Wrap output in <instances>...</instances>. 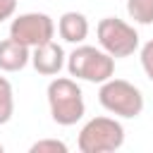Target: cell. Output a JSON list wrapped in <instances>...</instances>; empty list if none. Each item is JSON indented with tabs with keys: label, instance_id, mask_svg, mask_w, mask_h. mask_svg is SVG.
Instances as JSON below:
<instances>
[{
	"label": "cell",
	"instance_id": "obj_1",
	"mask_svg": "<svg viewBox=\"0 0 153 153\" xmlns=\"http://www.w3.org/2000/svg\"><path fill=\"white\" fill-rule=\"evenodd\" d=\"M48 108L53 115V122H57L60 127H72L76 124L84 112H86V103H84V91L81 86L69 79V76H57L48 84Z\"/></svg>",
	"mask_w": 153,
	"mask_h": 153
},
{
	"label": "cell",
	"instance_id": "obj_2",
	"mask_svg": "<svg viewBox=\"0 0 153 153\" xmlns=\"http://www.w3.org/2000/svg\"><path fill=\"white\" fill-rule=\"evenodd\" d=\"M67 72L74 79L103 84L115 74V57H110L103 48L76 45L67 57Z\"/></svg>",
	"mask_w": 153,
	"mask_h": 153
},
{
	"label": "cell",
	"instance_id": "obj_3",
	"mask_svg": "<svg viewBox=\"0 0 153 153\" xmlns=\"http://www.w3.org/2000/svg\"><path fill=\"white\" fill-rule=\"evenodd\" d=\"M124 143V127L115 117H93L88 120L76 139L81 153H112Z\"/></svg>",
	"mask_w": 153,
	"mask_h": 153
},
{
	"label": "cell",
	"instance_id": "obj_4",
	"mask_svg": "<svg viewBox=\"0 0 153 153\" xmlns=\"http://www.w3.org/2000/svg\"><path fill=\"white\" fill-rule=\"evenodd\" d=\"M98 103L108 112H112L117 117H127V120H134L143 112V93L134 84H129L124 79H115V76H110L108 81L100 84Z\"/></svg>",
	"mask_w": 153,
	"mask_h": 153
},
{
	"label": "cell",
	"instance_id": "obj_5",
	"mask_svg": "<svg viewBox=\"0 0 153 153\" xmlns=\"http://www.w3.org/2000/svg\"><path fill=\"white\" fill-rule=\"evenodd\" d=\"M96 36H98L100 48L115 60L129 57L139 48L136 29L131 24H127L124 19H117V17H103L96 26Z\"/></svg>",
	"mask_w": 153,
	"mask_h": 153
},
{
	"label": "cell",
	"instance_id": "obj_6",
	"mask_svg": "<svg viewBox=\"0 0 153 153\" xmlns=\"http://www.w3.org/2000/svg\"><path fill=\"white\" fill-rule=\"evenodd\" d=\"M55 36V22L45 12H24L12 19L10 24V38L24 43L26 48L43 45L53 41Z\"/></svg>",
	"mask_w": 153,
	"mask_h": 153
},
{
	"label": "cell",
	"instance_id": "obj_7",
	"mask_svg": "<svg viewBox=\"0 0 153 153\" xmlns=\"http://www.w3.org/2000/svg\"><path fill=\"white\" fill-rule=\"evenodd\" d=\"M31 50H33V53H31V65H33V69H36L38 74H43V76H55V74H60V69L65 67V50H62L60 43L48 41V43H43V45L31 48Z\"/></svg>",
	"mask_w": 153,
	"mask_h": 153
},
{
	"label": "cell",
	"instance_id": "obj_8",
	"mask_svg": "<svg viewBox=\"0 0 153 153\" xmlns=\"http://www.w3.org/2000/svg\"><path fill=\"white\" fill-rule=\"evenodd\" d=\"M31 62V48L14 38L0 41V69L2 72H22Z\"/></svg>",
	"mask_w": 153,
	"mask_h": 153
},
{
	"label": "cell",
	"instance_id": "obj_9",
	"mask_svg": "<svg viewBox=\"0 0 153 153\" xmlns=\"http://www.w3.org/2000/svg\"><path fill=\"white\" fill-rule=\"evenodd\" d=\"M57 33L67 43H74V45L84 43L86 36H88V19H86V14L74 12V10L65 12L60 17V22H57Z\"/></svg>",
	"mask_w": 153,
	"mask_h": 153
},
{
	"label": "cell",
	"instance_id": "obj_10",
	"mask_svg": "<svg viewBox=\"0 0 153 153\" xmlns=\"http://www.w3.org/2000/svg\"><path fill=\"white\" fill-rule=\"evenodd\" d=\"M14 115V91H12V84L0 76V127L7 124Z\"/></svg>",
	"mask_w": 153,
	"mask_h": 153
},
{
	"label": "cell",
	"instance_id": "obj_11",
	"mask_svg": "<svg viewBox=\"0 0 153 153\" xmlns=\"http://www.w3.org/2000/svg\"><path fill=\"white\" fill-rule=\"evenodd\" d=\"M127 14L136 24H153V0H127Z\"/></svg>",
	"mask_w": 153,
	"mask_h": 153
},
{
	"label": "cell",
	"instance_id": "obj_12",
	"mask_svg": "<svg viewBox=\"0 0 153 153\" xmlns=\"http://www.w3.org/2000/svg\"><path fill=\"white\" fill-rule=\"evenodd\" d=\"M67 143L60 139H41L36 143H31L29 153H67Z\"/></svg>",
	"mask_w": 153,
	"mask_h": 153
},
{
	"label": "cell",
	"instance_id": "obj_13",
	"mask_svg": "<svg viewBox=\"0 0 153 153\" xmlns=\"http://www.w3.org/2000/svg\"><path fill=\"white\" fill-rule=\"evenodd\" d=\"M139 57H141V67H143V74L153 81V38L151 41H146L143 45H141V53H139Z\"/></svg>",
	"mask_w": 153,
	"mask_h": 153
},
{
	"label": "cell",
	"instance_id": "obj_14",
	"mask_svg": "<svg viewBox=\"0 0 153 153\" xmlns=\"http://www.w3.org/2000/svg\"><path fill=\"white\" fill-rule=\"evenodd\" d=\"M17 12V0H0V24L12 19Z\"/></svg>",
	"mask_w": 153,
	"mask_h": 153
},
{
	"label": "cell",
	"instance_id": "obj_15",
	"mask_svg": "<svg viewBox=\"0 0 153 153\" xmlns=\"http://www.w3.org/2000/svg\"><path fill=\"white\" fill-rule=\"evenodd\" d=\"M2 151H5V146H2V143H0V153H2Z\"/></svg>",
	"mask_w": 153,
	"mask_h": 153
}]
</instances>
